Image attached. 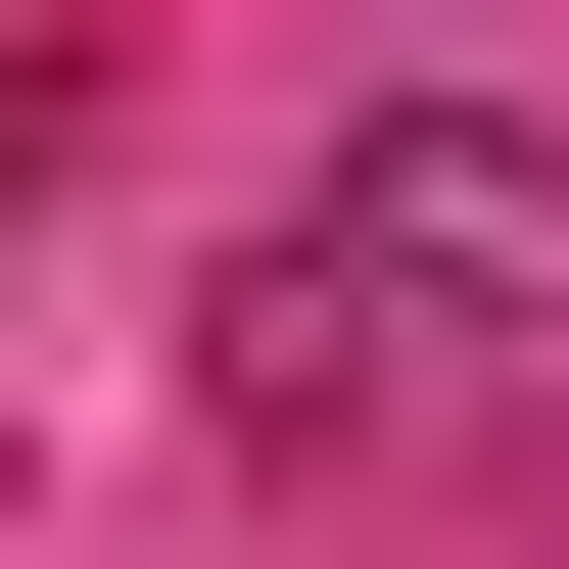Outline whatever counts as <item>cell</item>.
<instances>
[{
    "mask_svg": "<svg viewBox=\"0 0 569 569\" xmlns=\"http://www.w3.org/2000/svg\"><path fill=\"white\" fill-rule=\"evenodd\" d=\"M284 332H332V380H569V142L522 96H380L284 190Z\"/></svg>",
    "mask_w": 569,
    "mask_h": 569,
    "instance_id": "cell-1",
    "label": "cell"
}]
</instances>
